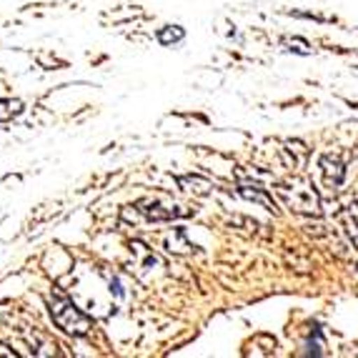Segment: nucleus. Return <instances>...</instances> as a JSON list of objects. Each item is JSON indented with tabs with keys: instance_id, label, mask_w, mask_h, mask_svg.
I'll list each match as a JSON object with an SVG mask.
<instances>
[{
	"instance_id": "1",
	"label": "nucleus",
	"mask_w": 358,
	"mask_h": 358,
	"mask_svg": "<svg viewBox=\"0 0 358 358\" xmlns=\"http://www.w3.org/2000/svg\"><path fill=\"white\" fill-rule=\"evenodd\" d=\"M275 193L281 196V201L293 210V213H301V215H321V196L318 191L313 188L310 180L303 178H293L288 183H278L275 185Z\"/></svg>"
},
{
	"instance_id": "8",
	"label": "nucleus",
	"mask_w": 358,
	"mask_h": 358,
	"mask_svg": "<svg viewBox=\"0 0 358 358\" xmlns=\"http://www.w3.org/2000/svg\"><path fill=\"white\" fill-rule=\"evenodd\" d=\"M178 185L183 188V191L196 193V196H208L210 188H213V185H210V180L201 178V176H180Z\"/></svg>"
},
{
	"instance_id": "11",
	"label": "nucleus",
	"mask_w": 358,
	"mask_h": 358,
	"mask_svg": "<svg viewBox=\"0 0 358 358\" xmlns=\"http://www.w3.org/2000/svg\"><path fill=\"white\" fill-rule=\"evenodd\" d=\"M183 36H185V30L180 28V25H166V28L158 33V41H161L163 45H171V43L183 41Z\"/></svg>"
},
{
	"instance_id": "5",
	"label": "nucleus",
	"mask_w": 358,
	"mask_h": 358,
	"mask_svg": "<svg viewBox=\"0 0 358 358\" xmlns=\"http://www.w3.org/2000/svg\"><path fill=\"white\" fill-rule=\"evenodd\" d=\"M281 158L288 171H301L308 161V148L301 141H286L281 148Z\"/></svg>"
},
{
	"instance_id": "9",
	"label": "nucleus",
	"mask_w": 358,
	"mask_h": 358,
	"mask_svg": "<svg viewBox=\"0 0 358 358\" xmlns=\"http://www.w3.org/2000/svg\"><path fill=\"white\" fill-rule=\"evenodd\" d=\"M341 221H343V228H346L348 238H351L353 248H358V203L348 206V210L341 215Z\"/></svg>"
},
{
	"instance_id": "6",
	"label": "nucleus",
	"mask_w": 358,
	"mask_h": 358,
	"mask_svg": "<svg viewBox=\"0 0 358 358\" xmlns=\"http://www.w3.org/2000/svg\"><path fill=\"white\" fill-rule=\"evenodd\" d=\"M321 173H323V180L331 185V188H338L346 178V168L343 163L336 158V155H323L321 158Z\"/></svg>"
},
{
	"instance_id": "4",
	"label": "nucleus",
	"mask_w": 358,
	"mask_h": 358,
	"mask_svg": "<svg viewBox=\"0 0 358 358\" xmlns=\"http://www.w3.org/2000/svg\"><path fill=\"white\" fill-rule=\"evenodd\" d=\"M136 208L141 210L148 221H173L178 215L188 213V210H180L178 206H161V203H155V201H141Z\"/></svg>"
},
{
	"instance_id": "2",
	"label": "nucleus",
	"mask_w": 358,
	"mask_h": 358,
	"mask_svg": "<svg viewBox=\"0 0 358 358\" xmlns=\"http://www.w3.org/2000/svg\"><path fill=\"white\" fill-rule=\"evenodd\" d=\"M50 316H53V321L58 323L60 329L73 336H88L90 329H93L90 318L85 313H80L68 299H50Z\"/></svg>"
},
{
	"instance_id": "7",
	"label": "nucleus",
	"mask_w": 358,
	"mask_h": 358,
	"mask_svg": "<svg viewBox=\"0 0 358 358\" xmlns=\"http://www.w3.org/2000/svg\"><path fill=\"white\" fill-rule=\"evenodd\" d=\"M166 248L171 253H176V256H185V253H191L196 245L188 243V238H185V231L183 228H176L171 236L166 238Z\"/></svg>"
},
{
	"instance_id": "10",
	"label": "nucleus",
	"mask_w": 358,
	"mask_h": 358,
	"mask_svg": "<svg viewBox=\"0 0 358 358\" xmlns=\"http://www.w3.org/2000/svg\"><path fill=\"white\" fill-rule=\"evenodd\" d=\"M23 113V101L18 98H6V101H0V123H6V120L15 118V115Z\"/></svg>"
},
{
	"instance_id": "3",
	"label": "nucleus",
	"mask_w": 358,
	"mask_h": 358,
	"mask_svg": "<svg viewBox=\"0 0 358 358\" xmlns=\"http://www.w3.org/2000/svg\"><path fill=\"white\" fill-rule=\"evenodd\" d=\"M238 193L245 198V201H253V203H261L266 210H271V213H278V203L273 201V196L268 193V188H263V185L253 183V180H243L241 178L238 183Z\"/></svg>"
},
{
	"instance_id": "12",
	"label": "nucleus",
	"mask_w": 358,
	"mask_h": 358,
	"mask_svg": "<svg viewBox=\"0 0 358 358\" xmlns=\"http://www.w3.org/2000/svg\"><path fill=\"white\" fill-rule=\"evenodd\" d=\"M283 45H286L288 50H296V53H301V55L313 53V50H310V45L303 41V38H286V41H283Z\"/></svg>"
}]
</instances>
